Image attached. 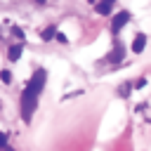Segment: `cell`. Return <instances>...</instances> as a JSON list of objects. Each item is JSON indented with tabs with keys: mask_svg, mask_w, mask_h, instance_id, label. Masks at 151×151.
Instances as JSON below:
<instances>
[{
	"mask_svg": "<svg viewBox=\"0 0 151 151\" xmlns=\"http://www.w3.org/2000/svg\"><path fill=\"white\" fill-rule=\"evenodd\" d=\"M35 106H38V92H33L31 87H24V92H21V118L26 123L31 120Z\"/></svg>",
	"mask_w": 151,
	"mask_h": 151,
	"instance_id": "1",
	"label": "cell"
},
{
	"mask_svg": "<svg viewBox=\"0 0 151 151\" xmlns=\"http://www.w3.org/2000/svg\"><path fill=\"white\" fill-rule=\"evenodd\" d=\"M130 21V12H118V14H113V21H111V33H120V28L125 26Z\"/></svg>",
	"mask_w": 151,
	"mask_h": 151,
	"instance_id": "2",
	"label": "cell"
},
{
	"mask_svg": "<svg viewBox=\"0 0 151 151\" xmlns=\"http://www.w3.org/2000/svg\"><path fill=\"white\" fill-rule=\"evenodd\" d=\"M123 57H125V47H123L120 42H116V45H113V50H111L104 59H106V61H111V64H118Z\"/></svg>",
	"mask_w": 151,
	"mask_h": 151,
	"instance_id": "3",
	"label": "cell"
},
{
	"mask_svg": "<svg viewBox=\"0 0 151 151\" xmlns=\"http://www.w3.org/2000/svg\"><path fill=\"white\" fill-rule=\"evenodd\" d=\"M144 47H146V35H144V33H137V35H134V40H132V52H134V54H139Z\"/></svg>",
	"mask_w": 151,
	"mask_h": 151,
	"instance_id": "4",
	"label": "cell"
},
{
	"mask_svg": "<svg viewBox=\"0 0 151 151\" xmlns=\"http://www.w3.org/2000/svg\"><path fill=\"white\" fill-rule=\"evenodd\" d=\"M21 52H24V45H21V42H17V45H9V50H7V57H9V61H19Z\"/></svg>",
	"mask_w": 151,
	"mask_h": 151,
	"instance_id": "5",
	"label": "cell"
},
{
	"mask_svg": "<svg viewBox=\"0 0 151 151\" xmlns=\"http://www.w3.org/2000/svg\"><path fill=\"white\" fill-rule=\"evenodd\" d=\"M54 33H57V28H54V26H47V28L42 31V40H52Z\"/></svg>",
	"mask_w": 151,
	"mask_h": 151,
	"instance_id": "6",
	"label": "cell"
},
{
	"mask_svg": "<svg viewBox=\"0 0 151 151\" xmlns=\"http://www.w3.org/2000/svg\"><path fill=\"white\" fill-rule=\"evenodd\" d=\"M97 12H99V14H109V12H111V5H106V2H99V5H97Z\"/></svg>",
	"mask_w": 151,
	"mask_h": 151,
	"instance_id": "7",
	"label": "cell"
},
{
	"mask_svg": "<svg viewBox=\"0 0 151 151\" xmlns=\"http://www.w3.org/2000/svg\"><path fill=\"white\" fill-rule=\"evenodd\" d=\"M0 80H2L5 85H7V83H12V73H9V71H2V73H0Z\"/></svg>",
	"mask_w": 151,
	"mask_h": 151,
	"instance_id": "8",
	"label": "cell"
},
{
	"mask_svg": "<svg viewBox=\"0 0 151 151\" xmlns=\"http://www.w3.org/2000/svg\"><path fill=\"white\" fill-rule=\"evenodd\" d=\"M5 146H7V134L0 132V149H5Z\"/></svg>",
	"mask_w": 151,
	"mask_h": 151,
	"instance_id": "9",
	"label": "cell"
},
{
	"mask_svg": "<svg viewBox=\"0 0 151 151\" xmlns=\"http://www.w3.org/2000/svg\"><path fill=\"white\" fill-rule=\"evenodd\" d=\"M54 38H57V42H66V35L64 33H54Z\"/></svg>",
	"mask_w": 151,
	"mask_h": 151,
	"instance_id": "10",
	"label": "cell"
},
{
	"mask_svg": "<svg viewBox=\"0 0 151 151\" xmlns=\"http://www.w3.org/2000/svg\"><path fill=\"white\" fill-rule=\"evenodd\" d=\"M130 87H132V85H130V83H127V85H123V87H120V94H123V97H125V94H127V92H130Z\"/></svg>",
	"mask_w": 151,
	"mask_h": 151,
	"instance_id": "11",
	"label": "cell"
},
{
	"mask_svg": "<svg viewBox=\"0 0 151 151\" xmlns=\"http://www.w3.org/2000/svg\"><path fill=\"white\" fill-rule=\"evenodd\" d=\"M144 85H146V78H139V80L134 83V87H144Z\"/></svg>",
	"mask_w": 151,
	"mask_h": 151,
	"instance_id": "12",
	"label": "cell"
},
{
	"mask_svg": "<svg viewBox=\"0 0 151 151\" xmlns=\"http://www.w3.org/2000/svg\"><path fill=\"white\" fill-rule=\"evenodd\" d=\"M12 33H14V35H17V38H19V40H21V38H24V33H21V31H19V28H12Z\"/></svg>",
	"mask_w": 151,
	"mask_h": 151,
	"instance_id": "13",
	"label": "cell"
},
{
	"mask_svg": "<svg viewBox=\"0 0 151 151\" xmlns=\"http://www.w3.org/2000/svg\"><path fill=\"white\" fill-rule=\"evenodd\" d=\"M101 2H106V5H113V2H116V0H101Z\"/></svg>",
	"mask_w": 151,
	"mask_h": 151,
	"instance_id": "14",
	"label": "cell"
},
{
	"mask_svg": "<svg viewBox=\"0 0 151 151\" xmlns=\"http://www.w3.org/2000/svg\"><path fill=\"white\" fill-rule=\"evenodd\" d=\"M35 2H38V5H45V2H47V0H35Z\"/></svg>",
	"mask_w": 151,
	"mask_h": 151,
	"instance_id": "15",
	"label": "cell"
}]
</instances>
